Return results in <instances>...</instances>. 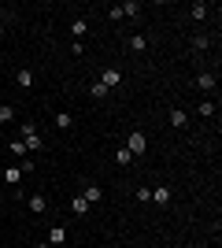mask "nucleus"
<instances>
[{
  "label": "nucleus",
  "instance_id": "obj_1",
  "mask_svg": "<svg viewBox=\"0 0 222 248\" xmlns=\"http://www.w3.org/2000/svg\"><path fill=\"white\" fill-rule=\"evenodd\" d=\"M19 130H22V145H26V152H41V148H44V141H41V134H37V126H33V123H22Z\"/></svg>",
  "mask_w": 222,
  "mask_h": 248
},
{
  "label": "nucleus",
  "instance_id": "obj_2",
  "mask_svg": "<svg viewBox=\"0 0 222 248\" xmlns=\"http://www.w3.org/2000/svg\"><path fill=\"white\" fill-rule=\"evenodd\" d=\"M126 148H130V155L137 159V155H145V152H148V137L141 134V130H130V137H126Z\"/></svg>",
  "mask_w": 222,
  "mask_h": 248
},
{
  "label": "nucleus",
  "instance_id": "obj_3",
  "mask_svg": "<svg viewBox=\"0 0 222 248\" xmlns=\"http://www.w3.org/2000/svg\"><path fill=\"white\" fill-rule=\"evenodd\" d=\"M22 167H8V170H4V174H0V182H4V186H11V193H15V189L22 186Z\"/></svg>",
  "mask_w": 222,
  "mask_h": 248
},
{
  "label": "nucleus",
  "instance_id": "obj_4",
  "mask_svg": "<svg viewBox=\"0 0 222 248\" xmlns=\"http://www.w3.org/2000/svg\"><path fill=\"white\" fill-rule=\"evenodd\" d=\"M96 82H100V85H107V89H115V85L122 82V71H118V67H104V71H100V78H96Z\"/></svg>",
  "mask_w": 222,
  "mask_h": 248
},
{
  "label": "nucleus",
  "instance_id": "obj_5",
  "mask_svg": "<svg viewBox=\"0 0 222 248\" xmlns=\"http://www.w3.org/2000/svg\"><path fill=\"white\" fill-rule=\"evenodd\" d=\"M82 200H85L89 207H93V204H100V200H104V189L89 182V186H82Z\"/></svg>",
  "mask_w": 222,
  "mask_h": 248
},
{
  "label": "nucleus",
  "instance_id": "obj_6",
  "mask_svg": "<svg viewBox=\"0 0 222 248\" xmlns=\"http://www.w3.org/2000/svg\"><path fill=\"white\" fill-rule=\"evenodd\" d=\"M26 204H30V211H33V215H44V211H48V200H44L41 193H33V197H26Z\"/></svg>",
  "mask_w": 222,
  "mask_h": 248
},
{
  "label": "nucleus",
  "instance_id": "obj_7",
  "mask_svg": "<svg viewBox=\"0 0 222 248\" xmlns=\"http://www.w3.org/2000/svg\"><path fill=\"white\" fill-rule=\"evenodd\" d=\"M152 200H156V204H159V207H167V204H170V200H174V189H167V186H159V189H156V193H152Z\"/></svg>",
  "mask_w": 222,
  "mask_h": 248
},
{
  "label": "nucleus",
  "instance_id": "obj_8",
  "mask_svg": "<svg viewBox=\"0 0 222 248\" xmlns=\"http://www.w3.org/2000/svg\"><path fill=\"white\" fill-rule=\"evenodd\" d=\"M48 245H52V248L67 245V230L63 226H52V230H48Z\"/></svg>",
  "mask_w": 222,
  "mask_h": 248
},
{
  "label": "nucleus",
  "instance_id": "obj_9",
  "mask_svg": "<svg viewBox=\"0 0 222 248\" xmlns=\"http://www.w3.org/2000/svg\"><path fill=\"white\" fill-rule=\"evenodd\" d=\"M215 85H219V74H200L196 78V89H204V93H211Z\"/></svg>",
  "mask_w": 222,
  "mask_h": 248
},
{
  "label": "nucleus",
  "instance_id": "obj_10",
  "mask_svg": "<svg viewBox=\"0 0 222 248\" xmlns=\"http://www.w3.org/2000/svg\"><path fill=\"white\" fill-rule=\"evenodd\" d=\"M118 8H122V19H137V15H141L137 0H126V4H118Z\"/></svg>",
  "mask_w": 222,
  "mask_h": 248
},
{
  "label": "nucleus",
  "instance_id": "obj_11",
  "mask_svg": "<svg viewBox=\"0 0 222 248\" xmlns=\"http://www.w3.org/2000/svg\"><path fill=\"white\" fill-rule=\"evenodd\" d=\"M71 33L78 37V41H82L85 33H89V19H74V22H71Z\"/></svg>",
  "mask_w": 222,
  "mask_h": 248
},
{
  "label": "nucleus",
  "instance_id": "obj_12",
  "mask_svg": "<svg viewBox=\"0 0 222 248\" xmlns=\"http://www.w3.org/2000/svg\"><path fill=\"white\" fill-rule=\"evenodd\" d=\"M126 45H130L133 52H145V48H148V37H145V33H133V37H126Z\"/></svg>",
  "mask_w": 222,
  "mask_h": 248
},
{
  "label": "nucleus",
  "instance_id": "obj_13",
  "mask_svg": "<svg viewBox=\"0 0 222 248\" xmlns=\"http://www.w3.org/2000/svg\"><path fill=\"white\" fill-rule=\"evenodd\" d=\"M15 85H19V89H30L33 85V71H15Z\"/></svg>",
  "mask_w": 222,
  "mask_h": 248
},
{
  "label": "nucleus",
  "instance_id": "obj_14",
  "mask_svg": "<svg viewBox=\"0 0 222 248\" xmlns=\"http://www.w3.org/2000/svg\"><path fill=\"white\" fill-rule=\"evenodd\" d=\"M207 11H211V8H207L204 0H196V4L189 8V15H192V19H207Z\"/></svg>",
  "mask_w": 222,
  "mask_h": 248
},
{
  "label": "nucleus",
  "instance_id": "obj_15",
  "mask_svg": "<svg viewBox=\"0 0 222 248\" xmlns=\"http://www.w3.org/2000/svg\"><path fill=\"white\" fill-rule=\"evenodd\" d=\"M52 123L59 126V130H71V126H74V119H71L67 111H56V119H52Z\"/></svg>",
  "mask_w": 222,
  "mask_h": 248
},
{
  "label": "nucleus",
  "instance_id": "obj_16",
  "mask_svg": "<svg viewBox=\"0 0 222 248\" xmlns=\"http://www.w3.org/2000/svg\"><path fill=\"white\" fill-rule=\"evenodd\" d=\"M170 126H174V130H181V126H185V111H181V108H174V111H170Z\"/></svg>",
  "mask_w": 222,
  "mask_h": 248
},
{
  "label": "nucleus",
  "instance_id": "obj_17",
  "mask_svg": "<svg viewBox=\"0 0 222 248\" xmlns=\"http://www.w3.org/2000/svg\"><path fill=\"white\" fill-rule=\"evenodd\" d=\"M71 211H74V215H89V204H85L82 197H74L71 200Z\"/></svg>",
  "mask_w": 222,
  "mask_h": 248
},
{
  "label": "nucleus",
  "instance_id": "obj_18",
  "mask_svg": "<svg viewBox=\"0 0 222 248\" xmlns=\"http://www.w3.org/2000/svg\"><path fill=\"white\" fill-rule=\"evenodd\" d=\"M115 163H122V167H130V163H133V155H130V148H126V145H122V148L115 152Z\"/></svg>",
  "mask_w": 222,
  "mask_h": 248
},
{
  "label": "nucleus",
  "instance_id": "obj_19",
  "mask_svg": "<svg viewBox=\"0 0 222 248\" xmlns=\"http://www.w3.org/2000/svg\"><path fill=\"white\" fill-rule=\"evenodd\" d=\"M8 152L15 155V159H26V145H22V141H11V145H8Z\"/></svg>",
  "mask_w": 222,
  "mask_h": 248
},
{
  "label": "nucleus",
  "instance_id": "obj_20",
  "mask_svg": "<svg viewBox=\"0 0 222 248\" xmlns=\"http://www.w3.org/2000/svg\"><path fill=\"white\" fill-rule=\"evenodd\" d=\"M0 123H15V108L11 104H0Z\"/></svg>",
  "mask_w": 222,
  "mask_h": 248
},
{
  "label": "nucleus",
  "instance_id": "obj_21",
  "mask_svg": "<svg viewBox=\"0 0 222 248\" xmlns=\"http://www.w3.org/2000/svg\"><path fill=\"white\" fill-rule=\"evenodd\" d=\"M89 93H93V96H96V100H104V96H107V93H111V89H107V85H100V82H93V89H89Z\"/></svg>",
  "mask_w": 222,
  "mask_h": 248
},
{
  "label": "nucleus",
  "instance_id": "obj_22",
  "mask_svg": "<svg viewBox=\"0 0 222 248\" xmlns=\"http://www.w3.org/2000/svg\"><path fill=\"white\" fill-rule=\"evenodd\" d=\"M207 45H211V37H204V33H200V37H192V48H196V52H204Z\"/></svg>",
  "mask_w": 222,
  "mask_h": 248
},
{
  "label": "nucleus",
  "instance_id": "obj_23",
  "mask_svg": "<svg viewBox=\"0 0 222 248\" xmlns=\"http://www.w3.org/2000/svg\"><path fill=\"white\" fill-rule=\"evenodd\" d=\"M107 19H111V22H122V8H118V4H115V8H107Z\"/></svg>",
  "mask_w": 222,
  "mask_h": 248
},
{
  "label": "nucleus",
  "instance_id": "obj_24",
  "mask_svg": "<svg viewBox=\"0 0 222 248\" xmlns=\"http://www.w3.org/2000/svg\"><path fill=\"white\" fill-rule=\"evenodd\" d=\"M200 115H204V119H211V115H215V104L204 100V104H200Z\"/></svg>",
  "mask_w": 222,
  "mask_h": 248
},
{
  "label": "nucleus",
  "instance_id": "obj_25",
  "mask_svg": "<svg viewBox=\"0 0 222 248\" xmlns=\"http://www.w3.org/2000/svg\"><path fill=\"white\" fill-rule=\"evenodd\" d=\"M4 22H11V11L4 8V4H0V26H4Z\"/></svg>",
  "mask_w": 222,
  "mask_h": 248
},
{
  "label": "nucleus",
  "instance_id": "obj_26",
  "mask_svg": "<svg viewBox=\"0 0 222 248\" xmlns=\"http://www.w3.org/2000/svg\"><path fill=\"white\" fill-rule=\"evenodd\" d=\"M37 248H52V245H48V241H37Z\"/></svg>",
  "mask_w": 222,
  "mask_h": 248
},
{
  "label": "nucleus",
  "instance_id": "obj_27",
  "mask_svg": "<svg viewBox=\"0 0 222 248\" xmlns=\"http://www.w3.org/2000/svg\"><path fill=\"white\" fill-rule=\"evenodd\" d=\"M0 37H4V26H0Z\"/></svg>",
  "mask_w": 222,
  "mask_h": 248
},
{
  "label": "nucleus",
  "instance_id": "obj_28",
  "mask_svg": "<svg viewBox=\"0 0 222 248\" xmlns=\"http://www.w3.org/2000/svg\"><path fill=\"white\" fill-rule=\"evenodd\" d=\"M0 189H4V182H0Z\"/></svg>",
  "mask_w": 222,
  "mask_h": 248
},
{
  "label": "nucleus",
  "instance_id": "obj_29",
  "mask_svg": "<svg viewBox=\"0 0 222 248\" xmlns=\"http://www.w3.org/2000/svg\"><path fill=\"white\" fill-rule=\"evenodd\" d=\"M59 248H67V245H59Z\"/></svg>",
  "mask_w": 222,
  "mask_h": 248
}]
</instances>
